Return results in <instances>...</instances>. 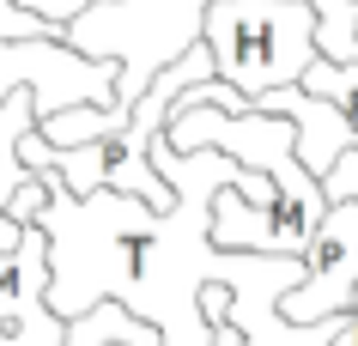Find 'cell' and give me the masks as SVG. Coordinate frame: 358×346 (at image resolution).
Masks as SVG:
<instances>
[{"instance_id":"8fae6325","label":"cell","mask_w":358,"mask_h":346,"mask_svg":"<svg viewBox=\"0 0 358 346\" xmlns=\"http://www.w3.org/2000/svg\"><path fill=\"white\" fill-rule=\"evenodd\" d=\"M19 237H24V219H13V212L0 207V250H13Z\"/></svg>"},{"instance_id":"3957f363","label":"cell","mask_w":358,"mask_h":346,"mask_svg":"<svg viewBox=\"0 0 358 346\" xmlns=\"http://www.w3.org/2000/svg\"><path fill=\"white\" fill-rule=\"evenodd\" d=\"M201 43L213 73L243 97L303 79L316 61V6L310 0H207L201 6Z\"/></svg>"},{"instance_id":"5b68a950","label":"cell","mask_w":358,"mask_h":346,"mask_svg":"<svg viewBox=\"0 0 358 346\" xmlns=\"http://www.w3.org/2000/svg\"><path fill=\"white\" fill-rule=\"evenodd\" d=\"M67 316L49 310V237L31 219L13 250H0V346H61Z\"/></svg>"},{"instance_id":"7c38bea8","label":"cell","mask_w":358,"mask_h":346,"mask_svg":"<svg viewBox=\"0 0 358 346\" xmlns=\"http://www.w3.org/2000/svg\"><path fill=\"white\" fill-rule=\"evenodd\" d=\"M110 346H122V340H110Z\"/></svg>"},{"instance_id":"30bf717a","label":"cell","mask_w":358,"mask_h":346,"mask_svg":"<svg viewBox=\"0 0 358 346\" xmlns=\"http://www.w3.org/2000/svg\"><path fill=\"white\" fill-rule=\"evenodd\" d=\"M19 6H31L37 19H49V24H61V31H67V19H73V13H85L92 0H19Z\"/></svg>"},{"instance_id":"9c48e42d","label":"cell","mask_w":358,"mask_h":346,"mask_svg":"<svg viewBox=\"0 0 358 346\" xmlns=\"http://www.w3.org/2000/svg\"><path fill=\"white\" fill-rule=\"evenodd\" d=\"M6 37H61V24L37 19L31 6H19V0H0V43Z\"/></svg>"},{"instance_id":"52a82bcc","label":"cell","mask_w":358,"mask_h":346,"mask_svg":"<svg viewBox=\"0 0 358 346\" xmlns=\"http://www.w3.org/2000/svg\"><path fill=\"white\" fill-rule=\"evenodd\" d=\"M110 340H122V346H158V328L140 322L134 310H122L115 298H97L92 310L67 316V340H61V346H110Z\"/></svg>"},{"instance_id":"8992f818","label":"cell","mask_w":358,"mask_h":346,"mask_svg":"<svg viewBox=\"0 0 358 346\" xmlns=\"http://www.w3.org/2000/svg\"><path fill=\"white\" fill-rule=\"evenodd\" d=\"M249 103L292 115V134H298V164H303L310 176H322V171H328V164H334V158L358 140L352 122H346V115H340L328 97L303 92L298 79H292V85H273V92H262V97H249Z\"/></svg>"},{"instance_id":"ba28073f","label":"cell","mask_w":358,"mask_h":346,"mask_svg":"<svg viewBox=\"0 0 358 346\" xmlns=\"http://www.w3.org/2000/svg\"><path fill=\"white\" fill-rule=\"evenodd\" d=\"M24 128H37V103H31V85H13V92L0 97V207H6L13 189L31 176V164L19 158Z\"/></svg>"},{"instance_id":"7a4b0ae2","label":"cell","mask_w":358,"mask_h":346,"mask_svg":"<svg viewBox=\"0 0 358 346\" xmlns=\"http://www.w3.org/2000/svg\"><path fill=\"white\" fill-rule=\"evenodd\" d=\"M201 6L207 0H92L67 19L61 37L85 55L115 61V110H128L146 92V79L201 37ZM310 6H316V55L358 61V0H310Z\"/></svg>"},{"instance_id":"277c9868","label":"cell","mask_w":358,"mask_h":346,"mask_svg":"<svg viewBox=\"0 0 358 346\" xmlns=\"http://www.w3.org/2000/svg\"><path fill=\"white\" fill-rule=\"evenodd\" d=\"M352 286H358V201L340 194V201H328V212L303 243V273L280 298V316L285 322L340 316V310H352Z\"/></svg>"},{"instance_id":"6da1fadb","label":"cell","mask_w":358,"mask_h":346,"mask_svg":"<svg viewBox=\"0 0 358 346\" xmlns=\"http://www.w3.org/2000/svg\"><path fill=\"white\" fill-rule=\"evenodd\" d=\"M152 164L176 189L164 212L122 189L67 194L55 164H31L43 176L37 225L49 237V310L79 316L97 298H115L140 322L158 328V346H213V328L201 316V286L219 280V250H213V194L219 182H237L249 201H273V176L249 171L237 158L213 152H170L152 140Z\"/></svg>"}]
</instances>
